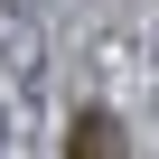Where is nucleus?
Listing matches in <instances>:
<instances>
[{"label":"nucleus","instance_id":"obj_1","mask_svg":"<svg viewBox=\"0 0 159 159\" xmlns=\"http://www.w3.org/2000/svg\"><path fill=\"white\" fill-rule=\"evenodd\" d=\"M66 159H122V122H112V112H75Z\"/></svg>","mask_w":159,"mask_h":159}]
</instances>
